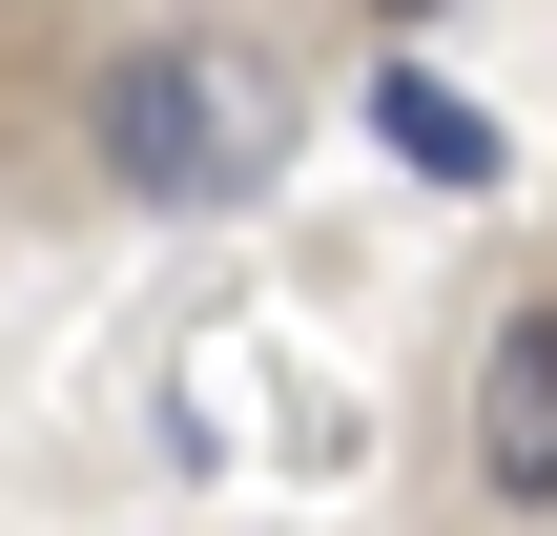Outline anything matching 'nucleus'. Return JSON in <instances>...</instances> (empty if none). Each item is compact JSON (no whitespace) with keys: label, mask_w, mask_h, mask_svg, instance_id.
<instances>
[{"label":"nucleus","mask_w":557,"mask_h":536,"mask_svg":"<svg viewBox=\"0 0 557 536\" xmlns=\"http://www.w3.org/2000/svg\"><path fill=\"white\" fill-rule=\"evenodd\" d=\"M269 145H289V103H269L227 41H186V21H145V41L83 62V165H103L124 207H248Z\"/></svg>","instance_id":"f257e3e1"},{"label":"nucleus","mask_w":557,"mask_h":536,"mask_svg":"<svg viewBox=\"0 0 557 536\" xmlns=\"http://www.w3.org/2000/svg\"><path fill=\"white\" fill-rule=\"evenodd\" d=\"M475 475H496L517 516L557 496V310H517V331L475 351Z\"/></svg>","instance_id":"f03ea898"},{"label":"nucleus","mask_w":557,"mask_h":536,"mask_svg":"<svg viewBox=\"0 0 557 536\" xmlns=\"http://www.w3.org/2000/svg\"><path fill=\"white\" fill-rule=\"evenodd\" d=\"M372 145L413 165V186H496L517 145H496V103L475 83H434V62H372Z\"/></svg>","instance_id":"7ed1b4c3"},{"label":"nucleus","mask_w":557,"mask_h":536,"mask_svg":"<svg viewBox=\"0 0 557 536\" xmlns=\"http://www.w3.org/2000/svg\"><path fill=\"white\" fill-rule=\"evenodd\" d=\"M372 21H434V0H372Z\"/></svg>","instance_id":"20e7f679"}]
</instances>
